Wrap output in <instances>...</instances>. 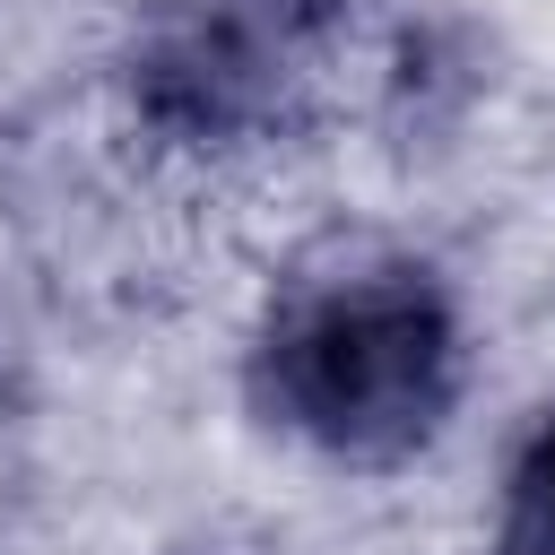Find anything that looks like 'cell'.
<instances>
[{"label": "cell", "instance_id": "cell-1", "mask_svg": "<svg viewBox=\"0 0 555 555\" xmlns=\"http://www.w3.org/2000/svg\"><path fill=\"white\" fill-rule=\"evenodd\" d=\"M468 382L451 286L408 251H338L295 269L251 338V408L338 468L416 460Z\"/></svg>", "mask_w": 555, "mask_h": 555}, {"label": "cell", "instance_id": "cell-2", "mask_svg": "<svg viewBox=\"0 0 555 555\" xmlns=\"http://www.w3.org/2000/svg\"><path fill=\"white\" fill-rule=\"evenodd\" d=\"M330 43L338 0H147L121 52V95L147 139L234 156L295 130Z\"/></svg>", "mask_w": 555, "mask_h": 555}, {"label": "cell", "instance_id": "cell-3", "mask_svg": "<svg viewBox=\"0 0 555 555\" xmlns=\"http://www.w3.org/2000/svg\"><path fill=\"white\" fill-rule=\"evenodd\" d=\"M486 555H555V408L529 425V442L503 468V512Z\"/></svg>", "mask_w": 555, "mask_h": 555}]
</instances>
